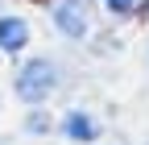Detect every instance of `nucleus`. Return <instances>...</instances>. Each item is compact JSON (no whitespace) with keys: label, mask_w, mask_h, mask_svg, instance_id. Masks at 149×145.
Masks as SVG:
<instances>
[{"label":"nucleus","mask_w":149,"mask_h":145,"mask_svg":"<svg viewBox=\"0 0 149 145\" xmlns=\"http://www.w3.org/2000/svg\"><path fill=\"white\" fill-rule=\"evenodd\" d=\"M104 8H108V17H133L141 8V0H104Z\"/></svg>","instance_id":"obj_5"},{"label":"nucleus","mask_w":149,"mask_h":145,"mask_svg":"<svg viewBox=\"0 0 149 145\" xmlns=\"http://www.w3.org/2000/svg\"><path fill=\"white\" fill-rule=\"evenodd\" d=\"M62 87V66L54 62V58H25L21 70H17V79H13V91L21 104H46L54 91Z\"/></svg>","instance_id":"obj_1"},{"label":"nucleus","mask_w":149,"mask_h":145,"mask_svg":"<svg viewBox=\"0 0 149 145\" xmlns=\"http://www.w3.org/2000/svg\"><path fill=\"white\" fill-rule=\"evenodd\" d=\"M58 129H62V137H66L70 145H91V141H100V133H104V129H100V120L91 116L87 108H70V112L62 116Z\"/></svg>","instance_id":"obj_3"},{"label":"nucleus","mask_w":149,"mask_h":145,"mask_svg":"<svg viewBox=\"0 0 149 145\" xmlns=\"http://www.w3.org/2000/svg\"><path fill=\"white\" fill-rule=\"evenodd\" d=\"M25 133H50V116L37 112V104H33V112L25 116Z\"/></svg>","instance_id":"obj_6"},{"label":"nucleus","mask_w":149,"mask_h":145,"mask_svg":"<svg viewBox=\"0 0 149 145\" xmlns=\"http://www.w3.org/2000/svg\"><path fill=\"white\" fill-rule=\"evenodd\" d=\"M141 8H145V13H149V0H141Z\"/></svg>","instance_id":"obj_7"},{"label":"nucleus","mask_w":149,"mask_h":145,"mask_svg":"<svg viewBox=\"0 0 149 145\" xmlns=\"http://www.w3.org/2000/svg\"><path fill=\"white\" fill-rule=\"evenodd\" d=\"M0 145H8V141H4V137H0Z\"/></svg>","instance_id":"obj_8"},{"label":"nucleus","mask_w":149,"mask_h":145,"mask_svg":"<svg viewBox=\"0 0 149 145\" xmlns=\"http://www.w3.org/2000/svg\"><path fill=\"white\" fill-rule=\"evenodd\" d=\"M25 46H29V21L17 13H0V50L17 58Z\"/></svg>","instance_id":"obj_4"},{"label":"nucleus","mask_w":149,"mask_h":145,"mask_svg":"<svg viewBox=\"0 0 149 145\" xmlns=\"http://www.w3.org/2000/svg\"><path fill=\"white\" fill-rule=\"evenodd\" d=\"M50 21H54V29H58L62 38L83 42L91 33V0H58V4L50 8Z\"/></svg>","instance_id":"obj_2"}]
</instances>
